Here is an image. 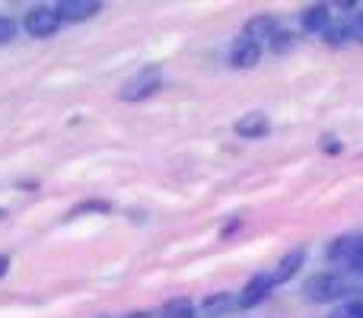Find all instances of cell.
<instances>
[{"label":"cell","instance_id":"4","mask_svg":"<svg viewBox=\"0 0 363 318\" xmlns=\"http://www.w3.org/2000/svg\"><path fill=\"white\" fill-rule=\"evenodd\" d=\"M274 290V280H271V271L268 274H255L249 283H245V290L239 293V300H236V306H242V309H252V306H258V302L264 300V296Z\"/></svg>","mask_w":363,"mask_h":318},{"label":"cell","instance_id":"12","mask_svg":"<svg viewBox=\"0 0 363 318\" xmlns=\"http://www.w3.org/2000/svg\"><path fill=\"white\" fill-rule=\"evenodd\" d=\"M194 312H198V309H194L191 300H169L163 306V315L166 318H194Z\"/></svg>","mask_w":363,"mask_h":318},{"label":"cell","instance_id":"3","mask_svg":"<svg viewBox=\"0 0 363 318\" xmlns=\"http://www.w3.org/2000/svg\"><path fill=\"white\" fill-rule=\"evenodd\" d=\"M61 29V13L57 6H35V10L26 13V32L32 38H51Z\"/></svg>","mask_w":363,"mask_h":318},{"label":"cell","instance_id":"10","mask_svg":"<svg viewBox=\"0 0 363 318\" xmlns=\"http://www.w3.org/2000/svg\"><path fill=\"white\" fill-rule=\"evenodd\" d=\"M328 25H332V13H328V6H325V4L309 6V10L303 13V29L313 32V35H325Z\"/></svg>","mask_w":363,"mask_h":318},{"label":"cell","instance_id":"8","mask_svg":"<svg viewBox=\"0 0 363 318\" xmlns=\"http://www.w3.org/2000/svg\"><path fill=\"white\" fill-rule=\"evenodd\" d=\"M57 13H61V19H67V23H80V19L96 16L99 4H93V0H64V4H57Z\"/></svg>","mask_w":363,"mask_h":318},{"label":"cell","instance_id":"20","mask_svg":"<svg viewBox=\"0 0 363 318\" xmlns=\"http://www.w3.org/2000/svg\"><path fill=\"white\" fill-rule=\"evenodd\" d=\"M6 264H10V258H6V255H0V277L6 274Z\"/></svg>","mask_w":363,"mask_h":318},{"label":"cell","instance_id":"17","mask_svg":"<svg viewBox=\"0 0 363 318\" xmlns=\"http://www.w3.org/2000/svg\"><path fill=\"white\" fill-rule=\"evenodd\" d=\"M347 25H351V38H357V42H363V10L354 13L351 23H347Z\"/></svg>","mask_w":363,"mask_h":318},{"label":"cell","instance_id":"15","mask_svg":"<svg viewBox=\"0 0 363 318\" xmlns=\"http://www.w3.org/2000/svg\"><path fill=\"white\" fill-rule=\"evenodd\" d=\"M16 32H19L16 19H13V16H0V45L13 42V38H16Z\"/></svg>","mask_w":363,"mask_h":318},{"label":"cell","instance_id":"1","mask_svg":"<svg viewBox=\"0 0 363 318\" xmlns=\"http://www.w3.org/2000/svg\"><path fill=\"white\" fill-rule=\"evenodd\" d=\"M347 290V280L335 271H322V274H313L306 283H303V296L309 302H332L338 296H345Z\"/></svg>","mask_w":363,"mask_h":318},{"label":"cell","instance_id":"7","mask_svg":"<svg viewBox=\"0 0 363 318\" xmlns=\"http://www.w3.org/2000/svg\"><path fill=\"white\" fill-rule=\"evenodd\" d=\"M277 32H281V29H277V19L264 13V16H252L249 23H245V32H242V35H245V38H252V42H258V45H262L264 38H268V42H271V38H274Z\"/></svg>","mask_w":363,"mask_h":318},{"label":"cell","instance_id":"11","mask_svg":"<svg viewBox=\"0 0 363 318\" xmlns=\"http://www.w3.org/2000/svg\"><path fill=\"white\" fill-rule=\"evenodd\" d=\"M233 306H236V300H233V296L230 293H211V296H207V300H204V312L207 315H223V312H230V309Z\"/></svg>","mask_w":363,"mask_h":318},{"label":"cell","instance_id":"14","mask_svg":"<svg viewBox=\"0 0 363 318\" xmlns=\"http://www.w3.org/2000/svg\"><path fill=\"white\" fill-rule=\"evenodd\" d=\"M328 318H363V300L345 302V306H338Z\"/></svg>","mask_w":363,"mask_h":318},{"label":"cell","instance_id":"16","mask_svg":"<svg viewBox=\"0 0 363 318\" xmlns=\"http://www.w3.org/2000/svg\"><path fill=\"white\" fill-rule=\"evenodd\" d=\"M294 45H296V35H290V32H277V35L271 38V51H277V55L290 51Z\"/></svg>","mask_w":363,"mask_h":318},{"label":"cell","instance_id":"19","mask_svg":"<svg viewBox=\"0 0 363 318\" xmlns=\"http://www.w3.org/2000/svg\"><path fill=\"white\" fill-rule=\"evenodd\" d=\"M325 150H328V153H338V150H341V147H338V144H335V137H325Z\"/></svg>","mask_w":363,"mask_h":318},{"label":"cell","instance_id":"5","mask_svg":"<svg viewBox=\"0 0 363 318\" xmlns=\"http://www.w3.org/2000/svg\"><path fill=\"white\" fill-rule=\"evenodd\" d=\"M303 261H306V249H294V251H287V255H284L281 261H277V268L271 271V280H274V287H281V283L294 280L296 271L303 268Z\"/></svg>","mask_w":363,"mask_h":318},{"label":"cell","instance_id":"21","mask_svg":"<svg viewBox=\"0 0 363 318\" xmlns=\"http://www.w3.org/2000/svg\"><path fill=\"white\" fill-rule=\"evenodd\" d=\"M128 318H150V315H144V312H134V315H128Z\"/></svg>","mask_w":363,"mask_h":318},{"label":"cell","instance_id":"18","mask_svg":"<svg viewBox=\"0 0 363 318\" xmlns=\"http://www.w3.org/2000/svg\"><path fill=\"white\" fill-rule=\"evenodd\" d=\"M83 210H99V213H106V210H108V204H106V200H86V204H80L74 213H70V217H80Z\"/></svg>","mask_w":363,"mask_h":318},{"label":"cell","instance_id":"22","mask_svg":"<svg viewBox=\"0 0 363 318\" xmlns=\"http://www.w3.org/2000/svg\"><path fill=\"white\" fill-rule=\"evenodd\" d=\"M102 318H106V315H102Z\"/></svg>","mask_w":363,"mask_h":318},{"label":"cell","instance_id":"9","mask_svg":"<svg viewBox=\"0 0 363 318\" xmlns=\"http://www.w3.org/2000/svg\"><path fill=\"white\" fill-rule=\"evenodd\" d=\"M268 131H271V125H268V118H264L262 112H252V115H245V118L236 121V134L239 137H245V140L264 137Z\"/></svg>","mask_w":363,"mask_h":318},{"label":"cell","instance_id":"13","mask_svg":"<svg viewBox=\"0 0 363 318\" xmlns=\"http://www.w3.org/2000/svg\"><path fill=\"white\" fill-rule=\"evenodd\" d=\"M347 35H351V25H347V23H332L322 38H325V42H332V45H345Z\"/></svg>","mask_w":363,"mask_h":318},{"label":"cell","instance_id":"2","mask_svg":"<svg viewBox=\"0 0 363 318\" xmlns=\"http://www.w3.org/2000/svg\"><path fill=\"white\" fill-rule=\"evenodd\" d=\"M160 86H163V70L147 67V70H140L138 76H131V80L118 89V99L121 102H140V99H147V96L157 93Z\"/></svg>","mask_w":363,"mask_h":318},{"label":"cell","instance_id":"6","mask_svg":"<svg viewBox=\"0 0 363 318\" xmlns=\"http://www.w3.org/2000/svg\"><path fill=\"white\" fill-rule=\"evenodd\" d=\"M258 57H262V45L252 42V38H245V35H242V38H236V45H233V51H230L233 67H239V70L255 67Z\"/></svg>","mask_w":363,"mask_h":318}]
</instances>
